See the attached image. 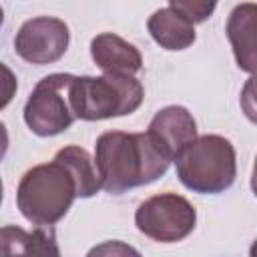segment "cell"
Here are the masks:
<instances>
[{
  "label": "cell",
  "mask_w": 257,
  "mask_h": 257,
  "mask_svg": "<svg viewBox=\"0 0 257 257\" xmlns=\"http://www.w3.org/2000/svg\"><path fill=\"white\" fill-rule=\"evenodd\" d=\"M94 165L100 187L110 195L155 183L171 165V159L155 145L149 133L106 131L96 139Z\"/></svg>",
  "instance_id": "cell-1"
},
{
  "label": "cell",
  "mask_w": 257,
  "mask_h": 257,
  "mask_svg": "<svg viewBox=\"0 0 257 257\" xmlns=\"http://www.w3.org/2000/svg\"><path fill=\"white\" fill-rule=\"evenodd\" d=\"M78 199L72 173L56 159L28 169L16 189V207L26 221L38 227L58 223Z\"/></svg>",
  "instance_id": "cell-2"
},
{
  "label": "cell",
  "mask_w": 257,
  "mask_h": 257,
  "mask_svg": "<svg viewBox=\"0 0 257 257\" xmlns=\"http://www.w3.org/2000/svg\"><path fill=\"white\" fill-rule=\"evenodd\" d=\"M179 181L193 193L217 195L227 191L237 177V155L229 139L203 135L175 161Z\"/></svg>",
  "instance_id": "cell-3"
},
{
  "label": "cell",
  "mask_w": 257,
  "mask_h": 257,
  "mask_svg": "<svg viewBox=\"0 0 257 257\" xmlns=\"http://www.w3.org/2000/svg\"><path fill=\"white\" fill-rule=\"evenodd\" d=\"M145 98L141 80L128 74L76 76L70 90L72 110L80 120H104L135 112Z\"/></svg>",
  "instance_id": "cell-4"
},
{
  "label": "cell",
  "mask_w": 257,
  "mask_h": 257,
  "mask_svg": "<svg viewBox=\"0 0 257 257\" xmlns=\"http://www.w3.org/2000/svg\"><path fill=\"white\" fill-rule=\"evenodd\" d=\"M74 78V74L54 72L40 78L32 88L24 104V122L36 137H56L76 120L70 100Z\"/></svg>",
  "instance_id": "cell-5"
},
{
  "label": "cell",
  "mask_w": 257,
  "mask_h": 257,
  "mask_svg": "<svg viewBox=\"0 0 257 257\" xmlns=\"http://www.w3.org/2000/svg\"><path fill=\"white\" fill-rule=\"evenodd\" d=\"M137 229L159 243H177L189 237L197 225V211L189 199L177 193H159L145 199L135 213Z\"/></svg>",
  "instance_id": "cell-6"
},
{
  "label": "cell",
  "mask_w": 257,
  "mask_h": 257,
  "mask_svg": "<svg viewBox=\"0 0 257 257\" xmlns=\"http://www.w3.org/2000/svg\"><path fill=\"white\" fill-rule=\"evenodd\" d=\"M68 42L70 30L64 20L54 16H36L18 28L14 36V50L30 64H52L64 56Z\"/></svg>",
  "instance_id": "cell-7"
},
{
  "label": "cell",
  "mask_w": 257,
  "mask_h": 257,
  "mask_svg": "<svg viewBox=\"0 0 257 257\" xmlns=\"http://www.w3.org/2000/svg\"><path fill=\"white\" fill-rule=\"evenodd\" d=\"M147 133L171 161H177L181 153L199 139L193 114L179 104L161 108L149 122Z\"/></svg>",
  "instance_id": "cell-8"
},
{
  "label": "cell",
  "mask_w": 257,
  "mask_h": 257,
  "mask_svg": "<svg viewBox=\"0 0 257 257\" xmlns=\"http://www.w3.org/2000/svg\"><path fill=\"white\" fill-rule=\"evenodd\" d=\"M235 62L243 72L257 74V4H237L225 24Z\"/></svg>",
  "instance_id": "cell-9"
},
{
  "label": "cell",
  "mask_w": 257,
  "mask_h": 257,
  "mask_svg": "<svg viewBox=\"0 0 257 257\" xmlns=\"http://www.w3.org/2000/svg\"><path fill=\"white\" fill-rule=\"evenodd\" d=\"M90 56L104 74L135 76L143 68V56L139 48L112 32L96 34L90 40Z\"/></svg>",
  "instance_id": "cell-10"
},
{
  "label": "cell",
  "mask_w": 257,
  "mask_h": 257,
  "mask_svg": "<svg viewBox=\"0 0 257 257\" xmlns=\"http://www.w3.org/2000/svg\"><path fill=\"white\" fill-rule=\"evenodd\" d=\"M147 28H149L153 40L165 50H185L197 38L195 24L189 22L173 6L155 10L147 22Z\"/></svg>",
  "instance_id": "cell-11"
},
{
  "label": "cell",
  "mask_w": 257,
  "mask_h": 257,
  "mask_svg": "<svg viewBox=\"0 0 257 257\" xmlns=\"http://www.w3.org/2000/svg\"><path fill=\"white\" fill-rule=\"evenodd\" d=\"M54 159L60 161L72 173V177L76 181V189H78V199H88L102 189L94 159H90L86 149H82L78 145H68V147H62L54 155Z\"/></svg>",
  "instance_id": "cell-12"
},
{
  "label": "cell",
  "mask_w": 257,
  "mask_h": 257,
  "mask_svg": "<svg viewBox=\"0 0 257 257\" xmlns=\"http://www.w3.org/2000/svg\"><path fill=\"white\" fill-rule=\"evenodd\" d=\"M0 247H2V257H36L32 233H28L16 225L2 227Z\"/></svg>",
  "instance_id": "cell-13"
},
{
  "label": "cell",
  "mask_w": 257,
  "mask_h": 257,
  "mask_svg": "<svg viewBox=\"0 0 257 257\" xmlns=\"http://www.w3.org/2000/svg\"><path fill=\"white\" fill-rule=\"evenodd\" d=\"M169 6H173L175 10H179L193 24L205 22L213 14V10L217 8L215 2H193V0H171Z\"/></svg>",
  "instance_id": "cell-14"
},
{
  "label": "cell",
  "mask_w": 257,
  "mask_h": 257,
  "mask_svg": "<svg viewBox=\"0 0 257 257\" xmlns=\"http://www.w3.org/2000/svg\"><path fill=\"white\" fill-rule=\"evenodd\" d=\"M32 241H34L36 257H60V249L52 227H36L32 231Z\"/></svg>",
  "instance_id": "cell-15"
},
{
  "label": "cell",
  "mask_w": 257,
  "mask_h": 257,
  "mask_svg": "<svg viewBox=\"0 0 257 257\" xmlns=\"http://www.w3.org/2000/svg\"><path fill=\"white\" fill-rule=\"evenodd\" d=\"M86 257H143L133 245L124 243V241H102L98 245H94Z\"/></svg>",
  "instance_id": "cell-16"
},
{
  "label": "cell",
  "mask_w": 257,
  "mask_h": 257,
  "mask_svg": "<svg viewBox=\"0 0 257 257\" xmlns=\"http://www.w3.org/2000/svg\"><path fill=\"white\" fill-rule=\"evenodd\" d=\"M239 102H241V110L243 114L253 122L257 124V74L249 76L241 88V96H239Z\"/></svg>",
  "instance_id": "cell-17"
},
{
  "label": "cell",
  "mask_w": 257,
  "mask_h": 257,
  "mask_svg": "<svg viewBox=\"0 0 257 257\" xmlns=\"http://www.w3.org/2000/svg\"><path fill=\"white\" fill-rule=\"evenodd\" d=\"M251 191H253V195L257 197V157H255V163H253V173H251Z\"/></svg>",
  "instance_id": "cell-18"
},
{
  "label": "cell",
  "mask_w": 257,
  "mask_h": 257,
  "mask_svg": "<svg viewBox=\"0 0 257 257\" xmlns=\"http://www.w3.org/2000/svg\"><path fill=\"white\" fill-rule=\"evenodd\" d=\"M249 257H257V239L251 243V247H249Z\"/></svg>",
  "instance_id": "cell-19"
}]
</instances>
